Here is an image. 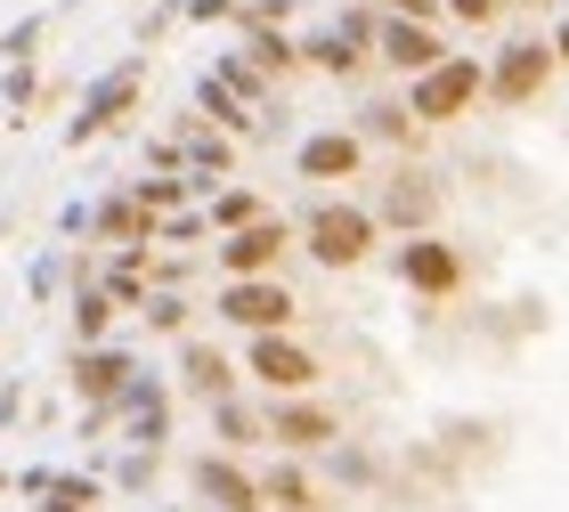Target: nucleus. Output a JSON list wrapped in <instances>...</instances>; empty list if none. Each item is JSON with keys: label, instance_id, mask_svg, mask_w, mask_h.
Here are the masks:
<instances>
[{"label": "nucleus", "instance_id": "f257e3e1", "mask_svg": "<svg viewBox=\"0 0 569 512\" xmlns=\"http://www.w3.org/2000/svg\"><path fill=\"white\" fill-rule=\"evenodd\" d=\"M375 244H382V220L367 212V203H342V195L309 203V220H301V252H309L318 269H358Z\"/></svg>", "mask_w": 569, "mask_h": 512}, {"label": "nucleus", "instance_id": "f03ea898", "mask_svg": "<svg viewBox=\"0 0 569 512\" xmlns=\"http://www.w3.org/2000/svg\"><path fill=\"white\" fill-rule=\"evenodd\" d=\"M139 82H147V58H122V66H107V73H98V82H90L82 98H73V114H66V131H58V139H66V147L107 139L114 122L139 107Z\"/></svg>", "mask_w": 569, "mask_h": 512}, {"label": "nucleus", "instance_id": "7ed1b4c3", "mask_svg": "<svg viewBox=\"0 0 569 512\" xmlns=\"http://www.w3.org/2000/svg\"><path fill=\"white\" fill-rule=\"evenodd\" d=\"M212 318L220 325H237V334H293V318H301V301L277 285V277H228L220 301H212Z\"/></svg>", "mask_w": 569, "mask_h": 512}, {"label": "nucleus", "instance_id": "20e7f679", "mask_svg": "<svg viewBox=\"0 0 569 512\" xmlns=\"http://www.w3.org/2000/svg\"><path fill=\"white\" fill-rule=\"evenodd\" d=\"M472 98H488V66L480 58H448V66H431L423 82H407V114H416L423 131H439V122L472 114Z\"/></svg>", "mask_w": 569, "mask_h": 512}, {"label": "nucleus", "instance_id": "39448f33", "mask_svg": "<svg viewBox=\"0 0 569 512\" xmlns=\"http://www.w3.org/2000/svg\"><path fill=\"white\" fill-rule=\"evenodd\" d=\"M244 374L261 382V391H277V399H309L318 374H326V358L309 342H293V334H261V342H244Z\"/></svg>", "mask_w": 569, "mask_h": 512}, {"label": "nucleus", "instance_id": "423d86ee", "mask_svg": "<svg viewBox=\"0 0 569 512\" xmlns=\"http://www.w3.org/2000/svg\"><path fill=\"white\" fill-rule=\"evenodd\" d=\"M114 423H122V448L163 455V448H171V374L139 367L131 391H122V406H114Z\"/></svg>", "mask_w": 569, "mask_h": 512}, {"label": "nucleus", "instance_id": "0eeeda50", "mask_svg": "<svg viewBox=\"0 0 569 512\" xmlns=\"http://www.w3.org/2000/svg\"><path fill=\"white\" fill-rule=\"evenodd\" d=\"M391 277L416 301H456L463 293V252L448 244V237H407L399 252H391Z\"/></svg>", "mask_w": 569, "mask_h": 512}, {"label": "nucleus", "instance_id": "6e6552de", "mask_svg": "<svg viewBox=\"0 0 569 512\" xmlns=\"http://www.w3.org/2000/svg\"><path fill=\"white\" fill-rule=\"evenodd\" d=\"M261 423L284 455H333L342 448V415L326 399H277V406H261Z\"/></svg>", "mask_w": 569, "mask_h": 512}, {"label": "nucleus", "instance_id": "1a4fd4ad", "mask_svg": "<svg viewBox=\"0 0 569 512\" xmlns=\"http://www.w3.org/2000/svg\"><path fill=\"white\" fill-rule=\"evenodd\" d=\"M131 374H139V350H131V342L73 350V358H66V382H73V399H82V415H90V406H122Z\"/></svg>", "mask_w": 569, "mask_h": 512}, {"label": "nucleus", "instance_id": "9d476101", "mask_svg": "<svg viewBox=\"0 0 569 512\" xmlns=\"http://www.w3.org/2000/svg\"><path fill=\"white\" fill-rule=\"evenodd\" d=\"M439 171H423V163H407L399 179H382V203H367V212L382 220V228H399V237H431V220H439Z\"/></svg>", "mask_w": 569, "mask_h": 512}, {"label": "nucleus", "instance_id": "9b49d317", "mask_svg": "<svg viewBox=\"0 0 569 512\" xmlns=\"http://www.w3.org/2000/svg\"><path fill=\"white\" fill-rule=\"evenodd\" d=\"M188 489H196L203 504H212V512H269V496H261V472H244L237 455H220V448L188 464Z\"/></svg>", "mask_w": 569, "mask_h": 512}, {"label": "nucleus", "instance_id": "f8f14e48", "mask_svg": "<svg viewBox=\"0 0 569 512\" xmlns=\"http://www.w3.org/2000/svg\"><path fill=\"white\" fill-rule=\"evenodd\" d=\"M546 82H553V41H512V49H497V66H488V98H497V107H529Z\"/></svg>", "mask_w": 569, "mask_h": 512}, {"label": "nucleus", "instance_id": "ddd939ff", "mask_svg": "<svg viewBox=\"0 0 569 512\" xmlns=\"http://www.w3.org/2000/svg\"><path fill=\"white\" fill-rule=\"evenodd\" d=\"M171 139H179V155H188V179L203 188V203H212L228 179H237V139H220L203 114H179V131H171Z\"/></svg>", "mask_w": 569, "mask_h": 512}, {"label": "nucleus", "instance_id": "4468645a", "mask_svg": "<svg viewBox=\"0 0 569 512\" xmlns=\"http://www.w3.org/2000/svg\"><path fill=\"white\" fill-rule=\"evenodd\" d=\"M90 237H98V244H114V252H154L163 220H154L131 188H114V195H98V203H90Z\"/></svg>", "mask_w": 569, "mask_h": 512}, {"label": "nucleus", "instance_id": "2eb2a0df", "mask_svg": "<svg viewBox=\"0 0 569 512\" xmlns=\"http://www.w3.org/2000/svg\"><path fill=\"white\" fill-rule=\"evenodd\" d=\"M179 391L203 399V406L244 399V367H237L228 350H212V342H179Z\"/></svg>", "mask_w": 569, "mask_h": 512}, {"label": "nucleus", "instance_id": "dca6fc26", "mask_svg": "<svg viewBox=\"0 0 569 512\" xmlns=\"http://www.w3.org/2000/svg\"><path fill=\"white\" fill-rule=\"evenodd\" d=\"M375 58H382V66H399V73H416V82H423V73H431V66H448L456 49L439 41V24H416V17H382V41H375Z\"/></svg>", "mask_w": 569, "mask_h": 512}, {"label": "nucleus", "instance_id": "f3484780", "mask_svg": "<svg viewBox=\"0 0 569 512\" xmlns=\"http://www.w3.org/2000/svg\"><path fill=\"white\" fill-rule=\"evenodd\" d=\"M284 244H293V228H284V220H252V228H237V237L212 244V261H220L228 277H269V269L284 261Z\"/></svg>", "mask_w": 569, "mask_h": 512}, {"label": "nucleus", "instance_id": "a211bd4d", "mask_svg": "<svg viewBox=\"0 0 569 512\" xmlns=\"http://www.w3.org/2000/svg\"><path fill=\"white\" fill-rule=\"evenodd\" d=\"M358 163H367V139H358V131H309L293 147L301 179H358Z\"/></svg>", "mask_w": 569, "mask_h": 512}, {"label": "nucleus", "instance_id": "6ab92c4d", "mask_svg": "<svg viewBox=\"0 0 569 512\" xmlns=\"http://www.w3.org/2000/svg\"><path fill=\"white\" fill-rule=\"evenodd\" d=\"M196 114L212 122L220 139H261V114H252L244 98H228V90L212 82V73H203V82H196Z\"/></svg>", "mask_w": 569, "mask_h": 512}, {"label": "nucleus", "instance_id": "aec40b11", "mask_svg": "<svg viewBox=\"0 0 569 512\" xmlns=\"http://www.w3.org/2000/svg\"><path fill=\"white\" fill-rule=\"evenodd\" d=\"M301 66L326 73V82H358V73H367V49H350V41L326 24V33H301Z\"/></svg>", "mask_w": 569, "mask_h": 512}, {"label": "nucleus", "instance_id": "412c9836", "mask_svg": "<svg viewBox=\"0 0 569 512\" xmlns=\"http://www.w3.org/2000/svg\"><path fill=\"white\" fill-rule=\"evenodd\" d=\"M212 440H220V455H252V448L269 440L261 406H252V399H220V406H212Z\"/></svg>", "mask_w": 569, "mask_h": 512}, {"label": "nucleus", "instance_id": "4be33fe9", "mask_svg": "<svg viewBox=\"0 0 569 512\" xmlns=\"http://www.w3.org/2000/svg\"><path fill=\"white\" fill-rule=\"evenodd\" d=\"M350 131H358V139H382V147H416V131H423V122L407 114V98H367Z\"/></svg>", "mask_w": 569, "mask_h": 512}, {"label": "nucleus", "instance_id": "5701e85b", "mask_svg": "<svg viewBox=\"0 0 569 512\" xmlns=\"http://www.w3.org/2000/svg\"><path fill=\"white\" fill-rule=\"evenodd\" d=\"M114 325H122V310L98 285H73V350H107L114 342Z\"/></svg>", "mask_w": 569, "mask_h": 512}, {"label": "nucleus", "instance_id": "b1692460", "mask_svg": "<svg viewBox=\"0 0 569 512\" xmlns=\"http://www.w3.org/2000/svg\"><path fill=\"white\" fill-rule=\"evenodd\" d=\"M212 82H220L228 98H244V107H252V114H269V107H277V98H269V73H261V66H252V58H244V49H228V58L212 66Z\"/></svg>", "mask_w": 569, "mask_h": 512}, {"label": "nucleus", "instance_id": "393cba45", "mask_svg": "<svg viewBox=\"0 0 569 512\" xmlns=\"http://www.w3.org/2000/svg\"><path fill=\"white\" fill-rule=\"evenodd\" d=\"M261 496L277 504V512H326V489L309 480L301 464H277V472H261Z\"/></svg>", "mask_w": 569, "mask_h": 512}, {"label": "nucleus", "instance_id": "a878e982", "mask_svg": "<svg viewBox=\"0 0 569 512\" xmlns=\"http://www.w3.org/2000/svg\"><path fill=\"white\" fill-rule=\"evenodd\" d=\"M98 504H107V480L98 472H58L49 496H41V512H98Z\"/></svg>", "mask_w": 569, "mask_h": 512}, {"label": "nucleus", "instance_id": "bb28decb", "mask_svg": "<svg viewBox=\"0 0 569 512\" xmlns=\"http://www.w3.org/2000/svg\"><path fill=\"white\" fill-rule=\"evenodd\" d=\"M203 220H212V237H237V228L269 220V212H261V195H252V188H220L212 203H203Z\"/></svg>", "mask_w": 569, "mask_h": 512}, {"label": "nucleus", "instance_id": "cd10ccee", "mask_svg": "<svg viewBox=\"0 0 569 512\" xmlns=\"http://www.w3.org/2000/svg\"><path fill=\"white\" fill-rule=\"evenodd\" d=\"M244 58L277 82V73H293V66H301V41H293V33H269V24H252V33H244Z\"/></svg>", "mask_w": 569, "mask_h": 512}, {"label": "nucleus", "instance_id": "c85d7f7f", "mask_svg": "<svg viewBox=\"0 0 569 512\" xmlns=\"http://www.w3.org/2000/svg\"><path fill=\"white\" fill-rule=\"evenodd\" d=\"M131 195L147 203L154 220H171V212H196V195H203V188H196V179H131Z\"/></svg>", "mask_w": 569, "mask_h": 512}, {"label": "nucleus", "instance_id": "c756f323", "mask_svg": "<svg viewBox=\"0 0 569 512\" xmlns=\"http://www.w3.org/2000/svg\"><path fill=\"white\" fill-rule=\"evenodd\" d=\"M0 107H9V122H24L33 107H49V82H41V66H9V73H0Z\"/></svg>", "mask_w": 569, "mask_h": 512}, {"label": "nucleus", "instance_id": "7c9ffc66", "mask_svg": "<svg viewBox=\"0 0 569 512\" xmlns=\"http://www.w3.org/2000/svg\"><path fill=\"white\" fill-rule=\"evenodd\" d=\"M41 41H49V9H24L9 33H0V66H33Z\"/></svg>", "mask_w": 569, "mask_h": 512}, {"label": "nucleus", "instance_id": "2f4dec72", "mask_svg": "<svg viewBox=\"0 0 569 512\" xmlns=\"http://www.w3.org/2000/svg\"><path fill=\"white\" fill-rule=\"evenodd\" d=\"M333 33H342L350 49H367V58H375V41H382V9H375V0H350V9L333 17Z\"/></svg>", "mask_w": 569, "mask_h": 512}, {"label": "nucleus", "instance_id": "473e14b6", "mask_svg": "<svg viewBox=\"0 0 569 512\" xmlns=\"http://www.w3.org/2000/svg\"><path fill=\"white\" fill-rule=\"evenodd\" d=\"M66 277H73V261H66V252H41V261L24 269V293H33V301H49V293L66 285Z\"/></svg>", "mask_w": 569, "mask_h": 512}, {"label": "nucleus", "instance_id": "72a5a7b5", "mask_svg": "<svg viewBox=\"0 0 569 512\" xmlns=\"http://www.w3.org/2000/svg\"><path fill=\"white\" fill-rule=\"evenodd\" d=\"M188 310H196L188 293H154L147 301V325H154V334H188Z\"/></svg>", "mask_w": 569, "mask_h": 512}, {"label": "nucleus", "instance_id": "f704fd0d", "mask_svg": "<svg viewBox=\"0 0 569 512\" xmlns=\"http://www.w3.org/2000/svg\"><path fill=\"white\" fill-rule=\"evenodd\" d=\"M154 464H163V455H139V448H122V464H114V489L147 496V489H154Z\"/></svg>", "mask_w": 569, "mask_h": 512}, {"label": "nucleus", "instance_id": "c9c22d12", "mask_svg": "<svg viewBox=\"0 0 569 512\" xmlns=\"http://www.w3.org/2000/svg\"><path fill=\"white\" fill-rule=\"evenodd\" d=\"M154 244H212V220H203V203H196V212H171Z\"/></svg>", "mask_w": 569, "mask_h": 512}, {"label": "nucleus", "instance_id": "e433bc0d", "mask_svg": "<svg viewBox=\"0 0 569 512\" xmlns=\"http://www.w3.org/2000/svg\"><path fill=\"white\" fill-rule=\"evenodd\" d=\"M147 171H154V179H188V155H179V139H147Z\"/></svg>", "mask_w": 569, "mask_h": 512}, {"label": "nucleus", "instance_id": "4c0bfd02", "mask_svg": "<svg viewBox=\"0 0 569 512\" xmlns=\"http://www.w3.org/2000/svg\"><path fill=\"white\" fill-rule=\"evenodd\" d=\"M244 0H188V24H237Z\"/></svg>", "mask_w": 569, "mask_h": 512}, {"label": "nucleus", "instance_id": "58836bf2", "mask_svg": "<svg viewBox=\"0 0 569 512\" xmlns=\"http://www.w3.org/2000/svg\"><path fill=\"white\" fill-rule=\"evenodd\" d=\"M497 9H505V0H448L456 24H497Z\"/></svg>", "mask_w": 569, "mask_h": 512}, {"label": "nucleus", "instance_id": "ea45409f", "mask_svg": "<svg viewBox=\"0 0 569 512\" xmlns=\"http://www.w3.org/2000/svg\"><path fill=\"white\" fill-rule=\"evenodd\" d=\"M326 464H333V472H342V480H375V464H367V455H358L350 440H342V448H333V455H326Z\"/></svg>", "mask_w": 569, "mask_h": 512}, {"label": "nucleus", "instance_id": "a19ab883", "mask_svg": "<svg viewBox=\"0 0 569 512\" xmlns=\"http://www.w3.org/2000/svg\"><path fill=\"white\" fill-rule=\"evenodd\" d=\"M49 480H58V464H24L17 472V496H49Z\"/></svg>", "mask_w": 569, "mask_h": 512}, {"label": "nucleus", "instance_id": "79ce46f5", "mask_svg": "<svg viewBox=\"0 0 569 512\" xmlns=\"http://www.w3.org/2000/svg\"><path fill=\"white\" fill-rule=\"evenodd\" d=\"M58 237H90V203H66V212H58Z\"/></svg>", "mask_w": 569, "mask_h": 512}, {"label": "nucleus", "instance_id": "37998d69", "mask_svg": "<svg viewBox=\"0 0 569 512\" xmlns=\"http://www.w3.org/2000/svg\"><path fill=\"white\" fill-rule=\"evenodd\" d=\"M24 415V382H0V423H17Z\"/></svg>", "mask_w": 569, "mask_h": 512}, {"label": "nucleus", "instance_id": "c03bdc74", "mask_svg": "<svg viewBox=\"0 0 569 512\" xmlns=\"http://www.w3.org/2000/svg\"><path fill=\"white\" fill-rule=\"evenodd\" d=\"M553 66H569V17L553 24Z\"/></svg>", "mask_w": 569, "mask_h": 512}, {"label": "nucleus", "instance_id": "a18cd8bd", "mask_svg": "<svg viewBox=\"0 0 569 512\" xmlns=\"http://www.w3.org/2000/svg\"><path fill=\"white\" fill-rule=\"evenodd\" d=\"M0 496H17V472H9V464H0Z\"/></svg>", "mask_w": 569, "mask_h": 512}, {"label": "nucleus", "instance_id": "49530a36", "mask_svg": "<svg viewBox=\"0 0 569 512\" xmlns=\"http://www.w3.org/2000/svg\"><path fill=\"white\" fill-rule=\"evenodd\" d=\"M163 512H179V504H163Z\"/></svg>", "mask_w": 569, "mask_h": 512}]
</instances>
